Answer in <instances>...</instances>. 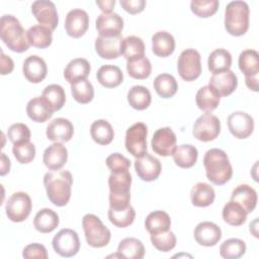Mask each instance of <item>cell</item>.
Here are the masks:
<instances>
[{
	"mask_svg": "<svg viewBox=\"0 0 259 259\" xmlns=\"http://www.w3.org/2000/svg\"><path fill=\"white\" fill-rule=\"evenodd\" d=\"M247 211L237 202L230 200L227 202L223 208V219L224 221L234 227L243 225L247 220Z\"/></svg>",
	"mask_w": 259,
	"mask_h": 259,
	"instance_id": "42",
	"label": "cell"
},
{
	"mask_svg": "<svg viewBox=\"0 0 259 259\" xmlns=\"http://www.w3.org/2000/svg\"><path fill=\"white\" fill-rule=\"evenodd\" d=\"M220 133L221 121L211 113H204L200 115L193 124L192 134L194 138L201 142L213 141L218 138Z\"/></svg>",
	"mask_w": 259,
	"mask_h": 259,
	"instance_id": "11",
	"label": "cell"
},
{
	"mask_svg": "<svg viewBox=\"0 0 259 259\" xmlns=\"http://www.w3.org/2000/svg\"><path fill=\"white\" fill-rule=\"evenodd\" d=\"M107 215L110 223L115 227L126 228L134 223L136 218V211L134 207L130 204L127 207L120 209H114L109 207Z\"/></svg>",
	"mask_w": 259,
	"mask_h": 259,
	"instance_id": "43",
	"label": "cell"
},
{
	"mask_svg": "<svg viewBox=\"0 0 259 259\" xmlns=\"http://www.w3.org/2000/svg\"><path fill=\"white\" fill-rule=\"evenodd\" d=\"M96 4L99 6L103 13H111L112 9L115 5L114 0H103V1H96Z\"/></svg>",
	"mask_w": 259,
	"mask_h": 259,
	"instance_id": "56",
	"label": "cell"
},
{
	"mask_svg": "<svg viewBox=\"0 0 259 259\" xmlns=\"http://www.w3.org/2000/svg\"><path fill=\"white\" fill-rule=\"evenodd\" d=\"M41 97L53 111L60 110L66 102L65 90L58 84H51L47 86L41 93Z\"/></svg>",
	"mask_w": 259,
	"mask_h": 259,
	"instance_id": "40",
	"label": "cell"
},
{
	"mask_svg": "<svg viewBox=\"0 0 259 259\" xmlns=\"http://www.w3.org/2000/svg\"><path fill=\"white\" fill-rule=\"evenodd\" d=\"M175 164L180 168H191L195 165L198 157L197 149L190 144H182L176 147L172 154Z\"/></svg>",
	"mask_w": 259,
	"mask_h": 259,
	"instance_id": "32",
	"label": "cell"
},
{
	"mask_svg": "<svg viewBox=\"0 0 259 259\" xmlns=\"http://www.w3.org/2000/svg\"><path fill=\"white\" fill-rule=\"evenodd\" d=\"M207 66L212 75L229 71L232 66V56L225 49H217L209 54Z\"/></svg>",
	"mask_w": 259,
	"mask_h": 259,
	"instance_id": "34",
	"label": "cell"
},
{
	"mask_svg": "<svg viewBox=\"0 0 259 259\" xmlns=\"http://www.w3.org/2000/svg\"><path fill=\"white\" fill-rule=\"evenodd\" d=\"M153 246L161 252H169L176 246V237L170 230L151 235Z\"/></svg>",
	"mask_w": 259,
	"mask_h": 259,
	"instance_id": "48",
	"label": "cell"
},
{
	"mask_svg": "<svg viewBox=\"0 0 259 259\" xmlns=\"http://www.w3.org/2000/svg\"><path fill=\"white\" fill-rule=\"evenodd\" d=\"M245 82L249 89H251L252 91H255V92L258 91V76L245 77Z\"/></svg>",
	"mask_w": 259,
	"mask_h": 259,
	"instance_id": "58",
	"label": "cell"
},
{
	"mask_svg": "<svg viewBox=\"0 0 259 259\" xmlns=\"http://www.w3.org/2000/svg\"><path fill=\"white\" fill-rule=\"evenodd\" d=\"M246 252V244L243 240L232 238L224 241L220 246V254L226 259H238Z\"/></svg>",
	"mask_w": 259,
	"mask_h": 259,
	"instance_id": "45",
	"label": "cell"
},
{
	"mask_svg": "<svg viewBox=\"0 0 259 259\" xmlns=\"http://www.w3.org/2000/svg\"><path fill=\"white\" fill-rule=\"evenodd\" d=\"M194 239L197 244L211 247L219 243L222 238L221 228L212 222H201L194 229Z\"/></svg>",
	"mask_w": 259,
	"mask_h": 259,
	"instance_id": "19",
	"label": "cell"
},
{
	"mask_svg": "<svg viewBox=\"0 0 259 259\" xmlns=\"http://www.w3.org/2000/svg\"><path fill=\"white\" fill-rule=\"evenodd\" d=\"M171 220L167 212L163 210H155L148 214L145 220L146 230L152 234H157L160 232H165L170 230Z\"/></svg>",
	"mask_w": 259,
	"mask_h": 259,
	"instance_id": "35",
	"label": "cell"
},
{
	"mask_svg": "<svg viewBox=\"0 0 259 259\" xmlns=\"http://www.w3.org/2000/svg\"><path fill=\"white\" fill-rule=\"evenodd\" d=\"M74 134V126L72 122L63 117H58L52 120L47 126V138L55 143L69 142Z\"/></svg>",
	"mask_w": 259,
	"mask_h": 259,
	"instance_id": "18",
	"label": "cell"
},
{
	"mask_svg": "<svg viewBox=\"0 0 259 259\" xmlns=\"http://www.w3.org/2000/svg\"><path fill=\"white\" fill-rule=\"evenodd\" d=\"M231 200L239 203L247 213L252 212L257 204V192L248 184L238 185L232 192Z\"/></svg>",
	"mask_w": 259,
	"mask_h": 259,
	"instance_id": "24",
	"label": "cell"
},
{
	"mask_svg": "<svg viewBox=\"0 0 259 259\" xmlns=\"http://www.w3.org/2000/svg\"><path fill=\"white\" fill-rule=\"evenodd\" d=\"M250 9L245 1L236 0L230 2L225 10V28L234 35L240 36L249 28Z\"/></svg>",
	"mask_w": 259,
	"mask_h": 259,
	"instance_id": "4",
	"label": "cell"
},
{
	"mask_svg": "<svg viewBox=\"0 0 259 259\" xmlns=\"http://www.w3.org/2000/svg\"><path fill=\"white\" fill-rule=\"evenodd\" d=\"M32 207L31 199L25 192L18 191L13 193L7 200L5 211L7 218L14 223L25 221L30 214Z\"/></svg>",
	"mask_w": 259,
	"mask_h": 259,
	"instance_id": "9",
	"label": "cell"
},
{
	"mask_svg": "<svg viewBox=\"0 0 259 259\" xmlns=\"http://www.w3.org/2000/svg\"><path fill=\"white\" fill-rule=\"evenodd\" d=\"M203 166L206 178L215 185L227 183L233 175V168L228 155L218 148L210 149L204 154Z\"/></svg>",
	"mask_w": 259,
	"mask_h": 259,
	"instance_id": "2",
	"label": "cell"
},
{
	"mask_svg": "<svg viewBox=\"0 0 259 259\" xmlns=\"http://www.w3.org/2000/svg\"><path fill=\"white\" fill-rule=\"evenodd\" d=\"M214 197V189L212 186L204 182L196 183L190 191L191 202L194 206L197 207H205L210 205L213 202Z\"/></svg>",
	"mask_w": 259,
	"mask_h": 259,
	"instance_id": "27",
	"label": "cell"
},
{
	"mask_svg": "<svg viewBox=\"0 0 259 259\" xmlns=\"http://www.w3.org/2000/svg\"><path fill=\"white\" fill-rule=\"evenodd\" d=\"M122 55L126 61L145 57V45L143 39L136 35L125 37L123 39Z\"/></svg>",
	"mask_w": 259,
	"mask_h": 259,
	"instance_id": "46",
	"label": "cell"
},
{
	"mask_svg": "<svg viewBox=\"0 0 259 259\" xmlns=\"http://www.w3.org/2000/svg\"><path fill=\"white\" fill-rule=\"evenodd\" d=\"M117 253L120 258L142 259L145 255V247L143 243L136 238H125L119 242Z\"/></svg>",
	"mask_w": 259,
	"mask_h": 259,
	"instance_id": "37",
	"label": "cell"
},
{
	"mask_svg": "<svg viewBox=\"0 0 259 259\" xmlns=\"http://www.w3.org/2000/svg\"><path fill=\"white\" fill-rule=\"evenodd\" d=\"M106 166L111 173H120L128 171L131 167V161L119 153H113L106 158Z\"/></svg>",
	"mask_w": 259,
	"mask_h": 259,
	"instance_id": "52",
	"label": "cell"
},
{
	"mask_svg": "<svg viewBox=\"0 0 259 259\" xmlns=\"http://www.w3.org/2000/svg\"><path fill=\"white\" fill-rule=\"evenodd\" d=\"M12 153L19 163L28 164L35 157V147L30 142L19 145H13Z\"/></svg>",
	"mask_w": 259,
	"mask_h": 259,
	"instance_id": "51",
	"label": "cell"
},
{
	"mask_svg": "<svg viewBox=\"0 0 259 259\" xmlns=\"http://www.w3.org/2000/svg\"><path fill=\"white\" fill-rule=\"evenodd\" d=\"M22 256L26 259H32V258L46 259L48 258V252L44 245L32 243L24 247L22 251Z\"/></svg>",
	"mask_w": 259,
	"mask_h": 259,
	"instance_id": "53",
	"label": "cell"
},
{
	"mask_svg": "<svg viewBox=\"0 0 259 259\" xmlns=\"http://www.w3.org/2000/svg\"><path fill=\"white\" fill-rule=\"evenodd\" d=\"M82 226L86 242L93 248L106 246L111 238L110 231L103 225L101 220L92 213H87L82 219Z\"/></svg>",
	"mask_w": 259,
	"mask_h": 259,
	"instance_id": "6",
	"label": "cell"
},
{
	"mask_svg": "<svg viewBox=\"0 0 259 259\" xmlns=\"http://www.w3.org/2000/svg\"><path fill=\"white\" fill-rule=\"evenodd\" d=\"M53 248L62 257H72L80 250L78 234L71 229H63L55 235L52 241Z\"/></svg>",
	"mask_w": 259,
	"mask_h": 259,
	"instance_id": "10",
	"label": "cell"
},
{
	"mask_svg": "<svg viewBox=\"0 0 259 259\" xmlns=\"http://www.w3.org/2000/svg\"><path fill=\"white\" fill-rule=\"evenodd\" d=\"M228 127L235 138L247 139L254 131V119L244 111H235L228 116Z\"/></svg>",
	"mask_w": 259,
	"mask_h": 259,
	"instance_id": "15",
	"label": "cell"
},
{
	"mask_svg": "<svg viewBox=\"0 0 259 259\" xmlns=\"http://www.w3.org/2000/svg\"><path fill=\"white\" fill-rule=\"evenodd\" d=\"M175 50V39L173 35L165 30L156 32L152 36V51L161 58L169 57Z\"/></svg>",
	"mask_w": 259,
	"mask_h": 259,
	"instance_id": "26",
	"label": "cell"
},
{
	"mask_svg": "<svg viewBox=\"0 0 259 259\" xmlns=\"http://www.w3.org/2000/svg\"><path fill=\"white\" fill-rule=\"evenodd\" d=\"M135 169L142 180L150 182L156 180L160 176L162 166L157 158L146 153L144 156L136 159Z\"/></svg>",
	"mask_w": 259,
	"mask_h": 259,
	"instance_id": "17",
	"label": "cell"
},
{
	"mask_svg": "<svg viewBox=\"0 0 259 259\" xmlns=\"http://www.w3.org/2000/svg\"><path fill=\"white\" fill-rule=\"evenodd\" d=\"M72 174L68 170H56L45 174L44 185L50 201L57 206H65L71 198Z\"/></svg>",
	"mask_w": 259,
	"mask_h": 259,
	"instance_id": "1",
	"label": "cell"
},
{
	"mask_svg": "<svg viewBox=\"0 0 259 259\" xmlns=\"http://www.w3.org/2000/svg\"><path fill=\"white\" fill-rule=\"evenodd\" d=\"M22 72L27 81L31 83H39L46 77L48 68L45 60L36 55L27 57L22 65Z\"/></svg>",
	"mask_w": 259,
	"mask_h": 259,
	"instance_id": "20",
	"label": "cell"
},
{
	"mask_svg": "<svg viewBox=\"0 0 259 259\" xmlns=\"http://www.w3.org/2000/svg\"><path fill=\"white\" fill-rule=\"evenodd\" d=\"M177 71L184 81H193L201 74L200 54L194 49L184 50L177 62Z\"/></svg>",
	"mask_w": 259,
	"mask_h": 259,
	"instance_id": "7",
	"label": "cell"
},
{
	"mask_svg": "<svg viewBox=\"0 0 259 259\" xmlns=\"http://www.w3.org/2000/svg\"><path fill=\"white\" fill-rule=\"evenodd\" d=\"M0 36L7 48L15 53H23L30 46L26 31L21 26L19 20L10 14L1 17Z\"/></svg>",
	"mask_w": 259,
	"mask_h": 259,
	"instance_id": "3",
	"label": "cell"
},
{
	"mask_svg": "<svg viewBox=\"0 0 259 259\" xmlns=\"http://www.w3.org/2000/svg\"><path fill=\"white\" fill-rule=\"evenodd\" d=\"M152 96L148 88L142 85L133 86L127 92V102L137 110H145L149 107Z\"/></svg>",
	"mask_w": 259,
	"mask_h": 259,
	"instance_id": "39",
	"label": "cell"
},
{
	"mask_svg": "<svg viewBox=\"0 0 259 259\" xmlns=\"http://www.w3.org/2000/svg\"><path fill=\"white\" fill-rule=\"evenodd\" d=\"M120 5L126 12L131 14H137L142 12L145 9L146 1L145 0H120Z\"/></svg>",
	"mask_w": 259,
	"mask_h": 259,
	"instance_id": "54",
	"label": "cell"
},
{
	"mask_svg": "<svg viewBox=\"0 0 259 259\" xmlns=\"http://www.w3.org/2000/svg\"><path fill=\"white\" fill-rule=\"evenodd\" d=\"M68 160V150L62 143H54L49 146L42 155V161L49 170H60Z\"/></svg>",
	"mask_w": 259,
	"mask_h": 259,
	"instance_id": "21",
	"label": "cell"
},
{
	"mask_svg": "<svg viewBox=\"0 0 259 259\" xmlns=\"http://www.w3.org/2000/svg\"><path fill=\"white\" fill-rule=\"evenodd\" d=\"M148 127L144 122L134 123L126 130L124 145L130 154L140 158L147 153Z\"/></svg>",
	"mask_w": 259,
	"mask_h": 259,
	"instance_id": "8",
	"label": "cell"
},
{
	"mask_svg": "<svg viewBox=\"0 0 259 259\" xmlns=\"http://www.w3.org/2000/svg\"><path fill=\"white\" fill-rule=\"evenodd\" d=\"M30 136L31 134L28 126L21 122L11 124L7 132V137L13 145L28 143L30 140Z\"/></svg>",
	"mask_w": 259,
	"mask_h": 259,
	"instance_id": "50",
	"label": "cell"
},
{
	"mask_svg": "<svg viewBox=\"0 0 259 259\" xmlns=\"http://www.w3.org/2000/svg\"><path fill=\"white\" fill-rule=\"evenodd\" d=\"M239 69L245 77L258 76L259 55L255 50H245L239 56Z\"/></svg>",
	"mask_w": 259,
	"mask_h": 259,
	"instance_id": "38",
	"label": "cell"
},
{
	"mask_svg": "<svg viewBox=\"0 0 259 259\" xmlns=\"http://www.w3.org/2000/svg\"><path fill=\"white\" fill-rule=\"evenodd\" d=\"M53 30L49 27L36 24L28 28L26 31L27 39L30 46L38 49H46L51 46L53 41Z\"/></svg>",
	"mask_w": 259,
	"mask_h": 259,
	"instance_id": "31",
	"label": "cell"
},
{
	"mask_svg": "<svg viewBox=\"0 0 259 259\" xmlns=\"http://www.w3.org/2000/svg\"><path fill=\"white\" fill-rule=\"evenodd\" d=\"M90 69V64L86 59L76 58L70 61L66 66L64 70V77L70 84H74L87 79Z\"/></svg>",
	"mask_w": 259,
	"mask_h": 259,
	"instance_id": "25",
	"label": "cell"
},
{
	"mask_svg": "<svg viewBox=\"0 0 259 259\" xmlns=\"http://www.w3.org/2000/svg\"><path fill=\"white\" fill-rule=\"evenodd\" d=\"M218 0H192L190 2L191 11L198 17L206 18L212 16L219 8Z\"/></svg>",
	"mask_w": 259,
	"mask_h": 259,
	"instance_id": "49",
	"label": "cell"
},
{
	"mask_svg": "<svg viewBox=\"0 0 259 259\" xmlns=\"http://www.w3.org/2000/svg\"><path fill=\"white\" fill-rule=\"evenodd\" d=\"M123 20L117 13H101L96 19V29L100 35L121 34Z\"/></svg>",
	"mask_w": 259,
	"mask_h": 259,
	"instance_id": "23",
	"label": "cell"
},
{
	"mask_svg": "<svg viewBox=\"0 0 259 259\" xmlns=\"http://www.w3.org/2000/svg\"><path fill=\"white\" fill-rule=\"evenodd\" d=\"M90 135L95 143L105 146L112 142L114 132L111 124L107 120L98 119L91 124Z\"/></svg>",
	"mask_w": 259,
	"mask_h": 259,
	"instance_id": "36",
	"label": "cell"
},
{
	"mask_svg": "<svg viewBox=\"0 0 259 259\" xmlns=\"http://www.w3.org/2000/svg\"><path fill=\"white\" fill-rule=\"evenodd\" d=\"M123 37L121 34L100 35L95 39V51L102 59H116L122 55Z\"/></svg>",
	"mask_w": 259,
	"mask_h": 259,
	"instance_id": "12",
	"label": "cell"
},
{
	"mask_svg": "<svg viewBox=\"0 0 259 259\" xmlns=\"http://www.w3.org/2000/svg\"><path fill=\"white\" fill-rule=\"evenodd\" d=\"M89 26V16L83 9H72L65 20V29L68 35L78 38L85 34Z\"/></svg>",
	"mask_w": 259,
	"mask_h": 259,
	"instance_id": "16",
	"label": "cell"
},
{
	"mask_svg": "<svg viewBox=\"0 0 259 259\" xmlns=\"http://www.w3.org/2000/svg\"><path fill=\"white\" fill-rule=\"evenodd\" d=\"M14 68V63L12 59L9 56H6L3 52H1V66H0V71L2 75L10 74L13 71Z\"/></svg>",
	"mask_w": 259,
	"mask_h": 259,
	"instance_id": "55",
	"label": "cell"
},
{
	"mask_svg": "<svg viewBox=\"0 0 259 259\" xmlns=\"http://www.w3.org/2000/svg\"><path fill=\"white\" fill-rule=\"evenodd\" d=\"M208 85L220 95L228 96L232 94L238 85V79L236 74L229 70L223 73L214 74L210 77Z\"/></svg>",
	"mask_w": 259,
	"mask_h": 259,
	"instance_id": "22",
	"label": "cell"
},
{
	"mask_svg": "<svg viewBox=\"0 0 259 259\" xmlns=\"http://www.w3.org/2000/svg\"><path fill=\"white\" fill-rule=\"evenodd\" d=\"M131 184L132 175L128 171L111 173L109 175V207L120 209L130 205Z\"/></svg>",
	"mask_w": 259,
	"mask_h": 259,
	"instance_id": "5",
	"label": "cell"
},
{
	"mask_svg": "<svg viewBox=\"0 0 259 259\" xmlns=\"http://www.w3.org/2000/svg\"><path fill=\"white\" fill-rule=\"evenodd\" d=\"M31 13L39 24L56 29L59 23V16L56 5L49 0H36L31 4Z\"/></svg>",
	"mask_w": 259,
	"mask_h": 259,
	"instance_id": "13",
	"label": "cell"
},
{
	"mask_svg": "<svg viewBox=\"0 0 259 259\" xmlns=\"http://www.w3.org/2000/svg\"><path fill=\"white\" fill-rule=\"evenodd\" d=\"M59 215L51 208H41L33 220V227L36 231L47 234L53 232L59 226Z\"/></svg>",
	"mask_w": 259,
	"mask_h": 259,
	"instance_id": "30",
	"label": "cell"
},
{
	"mask_svg": "<svg viewBox=\"0 0 259 259\" xmlns=\"http://www.w3.org/2000/svg\"><path fill=\"white\" fill-rule=\"evenodd\" d=\"M154 89L162 98H170L175 95L178 89L176 79L167 73L158 75L153 83Z\"/></svg>",
	"mask_w": 259,
	"mask_h": 259,
	"instance_id": "41",
	"label": "cell"
},
{
	"mask_svg": "<svg viewBox=\"0 0 259 259\" xmlns=\"http://www.w3.org/2000/svg\"><path fill=\"white\" fill-rule=\"evenodd\" d=\"M176 136L174 132L166 126L157 130L151 141V146L153 151L162 156L168 157L173 154L176 149Z\"/></svg>",
	"mask_w": 259,
	"mask_h": 259,
	"instance_id": "14",
	"label": "cell"
},
{
	"mask_svg": "<svg viewBox=\"0 0 259 259\" xmlns=\"http://www.w3.org/2000/svg\"><path fill=\"white\" fill-rule=\"evenodd\" d=\"M53 110L41 96L30 99L26 105V113L35 122H45L53 115Z\"/></svg>",
	"mask_w": 259,
	"mask_h": 259,
	"instance_id": "29",
	"label": "cell"
},
{
	"mask_svg": "<svg viewBox=\"0 0 259 259\" xmlns=\"http://www.w3.org/2000/svg\"><path fill=\"white\" fill-rule=\"evenodd\" d=\"M96 78L103 87L114 88L121 84L123 80V74L117 66L104 65L98 69Z\"/></svg>",
	"mask_w": 259,
	"mask_h": 259,
	"instance_id": "28",
	"label": "cell"
},
{
	"mask_svg": "<svg viewBox=\"0 0 259 259\" xmlns=\"http://www.w3.org/2000/svg\"><path fill=\"white\" fill-rule=\"evenodd\" d=\"M220 100L221 96L209 85L201 87L195 96L197 107L205 113H209L214 110L218 107Z\"/></svg>",
	"mask_w": 259,
	"mask_h": 259,
	"instance_id": "33",
	"label": "cell"
},
{
	"mask_svg": "<svg viewBox=\"0 0 259 259\" xmlns=\"http://www.w3.org/2000/svg\"><path fill=\"white\" fill-rule=\"evenodd\" d=\"M71 93L73 98L81 104L89 103L94 97L93 86L87 79L71 84Z\"/></svg>",
	"mask_w": 259,
	"mask_h": 259,
	"instance_id": "47",
	"label": "cell"
},
{
	"mask_svg": "<svg viewBox=\"0 0 259 259\" xmlns=\"http://www.w3.org/2000/svg\"><path fill=\"white\" fill-rule=\"evenodd\" d=\"M126 71L132 78L143 80L151 75L152 65L147 57H142L139 59L127 61Z\"/></svg>",
	"mask_w": 259,
	"mask_h": 259,
	"instance_id": "44",
	"label": "cell"
},
{
	"mask_svg": "<svg viewBox=\"0 0 259 259\" xmlns=\"http://www.w3.org/2000/svg\"><path fill=\"white\" fill-rule=\"evenodd\" d=\"M10 170V160L9 158L4 154L1 153V170H0V175L4 176L6 175Z\"/></svg>",
	"mask_w": 259,
	"mask_h": 259,
	"instance_id": "57",
	"label": "cell"
}]
</instances>
